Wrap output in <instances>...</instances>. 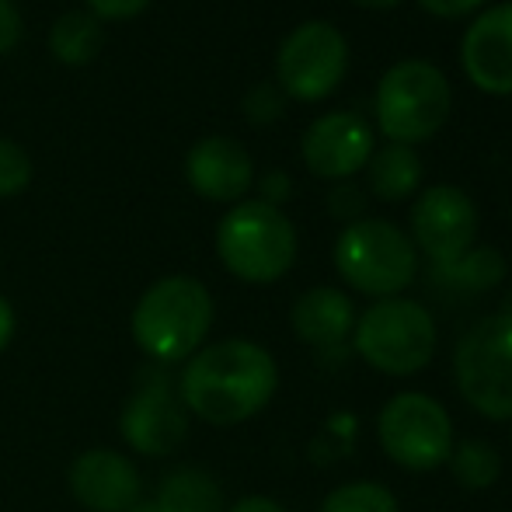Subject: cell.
Instances as JSON below:
<instances>
[{"label":"cell","mask_w":512,"mask_h":512,"mask_svg":"<svg viewBox=\"0 0 512 512\" xmlns=\"http://www.w3.org/2000/svg\"><path fill=\"white\" fill-rule=\"evenodd\" d=\"M317 512H401L398 495L380 481H345L324 495Z\"/></svg>","instance_id":"7402d4cb"},{"label":"cell","mask_w":512,"mask_h":512,"mask_svg":"<svg viewBox=\"0 0 512 512\" xmlns=\"http://www.w3.org/2000/svg\"><path fill=\"white\" fill-rule=\"evenodd\" d=\"M478 237V206L457 185H432L411 203V244L439 265L457 262L474 248Z\"/></svg>","instance_id":"30bf717a"},{"label":"cell","mask_w":512,"mask_h":512,"mask_svg":"<svg viewBox=\"0 0 512 512\" xmlns=\"http://www.w3.org/2000/svg\"><path fill=\"white\" fill-rule=\"evenodd\" d=\"M460 67L485 95H512V0L492 4L467 25Z\"/></svg>","instance_id":"4fadbf2b"},{"label":"cell","mask_w":512,"mask_h":512,"mask_svg":"<svg viewBox=\"0 0 512 512\" xmlns=\"http://www.w3.org/2000/svg\"><path fill=\"white\" fill-rule=\"evenodd\" d=\"M126 512H161V509H157V502H154V499H140L133 509H126Z\"/></svg>","instance_id":"d6a6232c"},{"label":"cell","mask_w":512,"mask_h":512,"mask_svg":"<svg viewBox=\"0 0 512 512\" xmlns=\"http://www.w3.org/2000/svg\"><path fill=\"white\" fill-rule=\"evenodd\" d=\"M453 384L481 418L512 422V317L474 321L453 349Z\"/></svg>","instance_id":"52a82bcc"},{"label":"cell","mask_w":512,"mask_h":512,"mask_svg":"<svg viewBox=\"0 0 512 512\" xmlns=\"http://www.w3.org/2000/svg\"><path fill=\"white\" fill-rule=\"evenodd\" d=\"M102 46H105V32L95 14H88V11L63 14L53 25V32H49V49H53L56 60L67 63V67H84V63H91L102 53Z\"/></svg>","instance_id":"ffe728a7"},{"label":"cell","mask_w":512,"mask_h":512,"mask_svg":"<svg viewBox=\"0 0 512 512\" xmlns=\"http://www.w3.org/2000/svg\"><path fill=\"white\" fill-rule=\"evenodd\" d=\"M279 366L265 345L251 338H223L209 342L185 363L178 380V398L189 415L206 425L230 429L276 398Z\"/></svg>","instance_id":"6da1fadb"},{"label":"cell","mask_w":512,"mask_h":512,"mask_svg":"<svg viewBox=\"0 0 512 512\" xmlns=\"http://www.w3.org/2000/svg\"><path fill=\"white\" fill-rule=\"evenodd\" d=\"M185 178L209 203H237L255 185V161L230 136H206L185 157Z\"/></svg>","instance_id":"9a60e30c"},{"label":"cell","mask_w":512,"mask_h":512,"mask_svg":"<svg viewBox=\"0 0 512 512\" xmlns=\"http://www.w3.org/2000/svg\"><path fill=\"white\" fill-rule=\"evenodd\" d=\"M67 481L77 506L88 512H126L143 499V481L136 464L126 453H115L108 446L84 450L70 464Z\"/></svg>","instance_id":"5bb4252c"},{"label":"cell","mask_w":512,"mask_h":512,"mask_svg":"<svg viewBox=\"0 0 512 512\" xmlns=\"http://www.w3.org/2000/svg\"><path fill=\"white\" fill-rule=\"evenodd\" d=\"M352 4L366 7V11H391V7H398L401 0H352Z\"/></svg>","instance_id":"1f68e13d"},{"label":"cell","mask_w":512,"mask_h":512,"mask_svg":"<svg viewBox=\"0 0 512 512\" xmlns=\"http://www.w3.org/2000/svg\"><path fill=\"white\" fill-rule=\"evenodd\" d=\"M258 189H262V203L279 206V203H286V199H290L293 182H290V175H286V171H269V175H262Z\"/></svg>","instance_id":"f1b7e54d"},{"label":"cell","mask_w":512,"mask_h":512,"mask_svg":"<svg viewBox=\"0 0 512 512\" xmlns=\"http://www.w3.org/2000/svg\"><path fill=\"white\" fill-rule=\"evenodd\" d=\"M21 39V14L11 0H0V56L11 53Z\"/></svg>","instance_id":"4316f807"},{"label":"cell","mask_w":512,"mask_h":512,"mask_svg":"<svg viewBox=\"0 0 512 512\" xmlns=\"http://www.w3.org/2000/svg\"><path fill=\"white\" fill-rule=\"evenodd\" d=\"M213 297L192 276H164L136 300L133 342L161 366L189 363L213 328Z\"/></svg>","instance_id":"7a4b0ae2"},{"label":"cell","mask_w":512,"mask_h":512,"mask_svg":"<svg viewBox=\"0 0 512 512\" xmlns=\"http://www.w3.org/2000/svg\"><path fill=\"white\" fill-rule=\"evenodd\" d=\"M446 467L464 492H485L502 478V453L485 439H464V443H453Z\"/></svg>","instance_id":"44dd1931"},{"label":"cell","mask_w":512,"mask_h":512,"mask_svg":"<svg viewBox=\"0 0 512 512\" xmlns=\"http://www.w3.org/2000/svg\"><path fill=\"white\" fill-rule=\"evenodd\" d=\"M283 112H286V95L276 84H258V88H251L248 98H244V115H248V122H255V126H269V122L283 119Z\"/></svg>","instance_id":"cb8c5ba5"},{"label":"cell","mask_w":512,"mask_h":512,"mask_svg":"<svg viewBox=\"0 0 512 512\" xmlns=\"http://www.w3.org/2000/svg\"><path fill=\"white\" fill-rule=\"evenodd\" d=\"M14 328H18V321H14V307H11V300L0 293V352L11 345V338H14Z\"/></svg>","instance_id":"4dcf8cb0"},{"label":"cell","mask_w":512,"mask_h":512,"mask_svg":"<svg viewBox=\"0 0 512 512\" xmlns=\"http://www.w3.org/2000/svg\"><path fill=\"white\" fill-rule=\"evenodd\" d=\"M335 269L356 293L373 300L401 297L418 276V251L398 223L363 216L338 234Z\"/></svg>","instance_id":"5b68a950"},{"label":"cell","mask_w":512,"mask_h":512,"mask_svg":"<svg viewBox=\"0 0 512 512\" xmlns=\"http://www.w3.org/2000/svg\"><path fill=\"white\" fill-rule=\"evenodd\" d=\"M227 512H286V509L276 499H269V495H248V499L234 502Z\"/></svg>","instance_id":"f546056e"},{"label":"cell","mask_w":512,"mask_h":512,"mask_svg":"<svg viewBox=\"0 0 512 512\" xmlns=\"http://www.w3.org/2000/svg\"><path fill=\"white\" fill-rule=\"evenodd\" d=\"M161 512H227L223 488L203 467H175L154 495Z\"/></svg>","instance_id":"ac0fdd59"},{"label":"cell","mask_w":512,"mask_h":512,"mask_svg":"<svg viewBox=\"0 0 512 512\" xmlns=\"http://www.w3.org/2000/svg\"><path fill=\"white\" fill-rule=\"evenodd\" d=\"M377 439L391 464L415 474L443 467L457 443L450 411L422 391H401L380 408Z\"/></svg>","instance_id":"ba28073f"},{"label":"cell","mask_w":512,"mask_h":512,"mask_svg":"<svg viewBox=\"0 0 512 512\" xmlns=\"http://www.w3.org/2000/svg\"><path fill=\"white\" fill-rule=\"evenodd\" d=\"M366 175H370V189L380 203H405L422 185V157L415 147L405 143H387V147L373 150L366 161Z\"/></svg>","instance_id":"e0dca14e"},{"label":"cell","mask_w":512,"mask_h":512,"mask_svg":"<svg viewBox=\"0 0 512 512\" xmlns=\"http://www.w3.org/2000/svg\"><path fill=\"white\" fill-rule=\"evenodd\" d=\"M356 304L345 290L335 286H314L300 293L297 304L290 310V324L300 342H307L317 352H335L349 342L356 328Z\"/></svg>","instance_id":"2e32d148"},{"label":"cell","mask_w":512,"mask_h":512,"mask_svg":"<svg viewBox=\"0 0 512 512\" xmlns=\"http://www.w3.org/2000/svg\"><path fill=\"white\" fill-rule=\"evenodd\" d=\"M91 11L98 18H112V21H126V18H136L150 0H88Z\"/></svg>","instance_id":"83f0119b"},{"label":"cell","mask_w":512,"mask_h":512,"mask_svg":"<svg viewBox=\"0 0 512 512\" xmlns=\"http://www.w3.org/2000/svg\"><path fill=\"white\" fill-rule=\"evenodd\" d=\"M349 70V42L328 21H304L283 39L276 56L279 91L297 102H321Z\"/></svg>","instance_id":"9c48e42d"},{"label":"cell","mask_w":512,"mask_h":512,"mask_svg":"<svg viewBox=\"0 0 512 512\" xmlns=\"http://www.w3.org/2000/svg\"><path fill=\"white\" fill-rule=\"evenodd\" d=\"M439 331L429 307L408 297H387L366 307L352 328V349L384 377H415L436 359Z\"/></svg>","instance_id":"277c9868"},{"label":"cell","mask_w":512,"mask_h":512,"mask_svg":"<svg viewBox=\"0 0 512 512\" xmlns=\"http://www.w3.org/2000/svg\"><path fill=\"white\" fill-rule=\"evenodd\" d=\"M119 432L129 450L143 457H168L189 436V411L164 377H150L129 394L119 415Z\"/></svg>","instance_id":"8fae6325"},{"label":"cell","mask_w":512,"mask_h":512,"mask_svg":"<svg viewBox=\"0 0 512 512\" xmlns=\"http://www.w3.org/2000/svg\"><path fill=\"white\" fill-rule=\"evenodd\" d=\"M328 213L335 216V220H342L345 227L356 220H363L366 213V192L359 189V185L352 182H338L335 189L328 192Z\"/></svg>","instance_id":"d4e9b609"},{"label":"cell","mask_w":512,"mask_h":512,"mask_svg":"<svg viewBox=\"0 0 512 512\" xmlns=\"http://www.w3.org/2000/svg\"><path fill=\"white\" fill-rule=\"evenodd\" d=\"M377 150L373 129L356 112H324L307 126L300 140V154L310 175L324 182H349L356 171L366 168V161Z\"/></svg>","instance_id":"7c38bea8"},{"label":"cell","mask_w":512,"mask_h":512,"mask_svg":"<svg viewBox=\"0 0 512 512\" xmlns=\"http://www.w3.org/2000/svg\"><path fill=\"white\" fill-rule=\"evenodd\" d=\"M485 4V0H418V7L422 11H429L432 18H464V14H474L478 7Z\"/></svg>","instance_id":"484cf974"},{"label":"cell","mask_w":512,"mask_h":512,"mask_svg":"<svg viewBox=\"0 0 512 512\" xmlns=\"http://www.w3.org/2000/svg\"><path fill=\"white\" fill-rule=\"evenodd\" d=\"M506 272H509V265L499 248L474 244L457 262L432 269V283L439 279V283L453 286V290H460V293H485V290H492V286H499L502 279H506Z\"/></svg>","instance_id":"d6986e66"},{"label":"cell","mask_w":512,"mask_h":512,"mask_svg":"<svg viewBox=\"0 0 512 512\" xmlns=\"http://www.w3.org/2000/svg\"><path fill=\"white\" fill-rule=\"evenodd\" d=\"M32 182V157L25 147L0 136V199H11Z\"/></svg>","instance_id":"603a6c76"},{"label":"cell","mask_w":512,"mask_h":512,"mask_svg":"<svg viewBox=\"0 0 512 512\" xmlns=\"http://www.w3.org/2000/svg\"><path fill=\"white\" fill-rule=\"evenodd\" d=\"M216 255L230 276L251 286L279 283L297 262V227L262 199L237 203L216 227Z\"/></svg>","instance_id":"3957f363"},{"label":"cell","mask_w":512,"mask_h":512,"mask_svg":"<svg viewBox=\"0 0 512 512\" xmlns=\"http://www.w3.org/2000/svg\"><path fill=\"white\" fill-rule=\"evenodd\" d=\"M453 91L446 74L429 60H401L380 77L373 112L391 143H425L446 126Z\"/></svg>","instance_id":"8992f818"}]
</instances>
